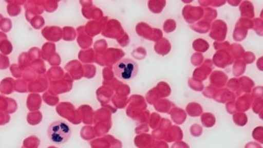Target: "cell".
I'll list each match as a JSON object with an SVG mask.
<instances>
[{
  "mask_svg": "<svg viewBox=\"0 0 263 148\" xmlns=\"http://www.w3.org/2000/svg\"><path fill=\"white\" fill-rule=\"evenodd\" d=\"M116 76L123 80H129L134 78L137 73L138 67L133 60L124 59L118 61L114 66Z\"/></svg>",
  "mask_w": 263,
  "mask_h": 148,
  "instance_id": "7a4b0ae2",
  "label": "cell"
},
{
  "mask_svg": "<svg viewBox=\"0 0 263 148\" xmlns=\"http://www.w3.org/2000/svg\"><path fill=\"white\" fill-rule=\"evenodd\" d=\"M71 133L70 126L63 120L54 121L49 125L47 130L49 140L57 144L66 142L69 138Z\"/></svg>",
  "mask_w": 263,
  "mask_h": 148,
  "instance_id": "6da1fadb",
  "label": "cell"
}]
</instances>
